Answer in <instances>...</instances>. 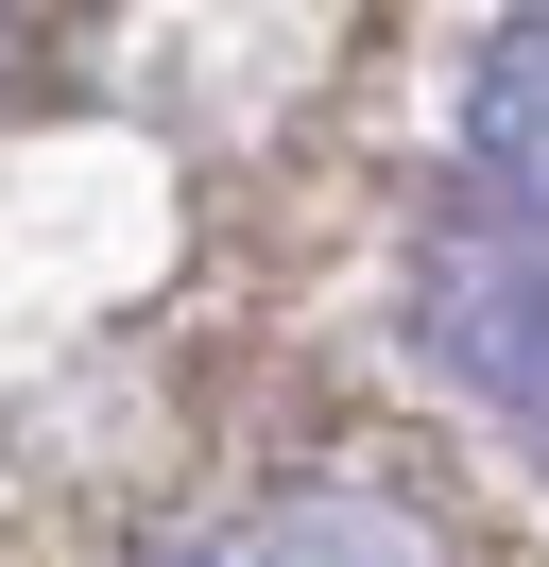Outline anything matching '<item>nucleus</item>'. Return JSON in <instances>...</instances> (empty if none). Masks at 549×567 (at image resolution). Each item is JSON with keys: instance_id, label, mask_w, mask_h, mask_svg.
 I'll return each instance as SVG.
<instances>
[{"instance_id": "obj_1", "label": "nucleus", "mask_w": 549, "mask_h": 567, "mask_svg": "<svg viewBox=\"0 0 549 567\" xmlns=\"http://www.w3.org/2000/svg\"><path fill=\"white\" fill-rule=\"evenodd\" d=\"M137 567H464L395 482H292L258 516H206V533H155Z\"/></svg>"}, {"instance_id": "obj_2", "label": "nucleus", "mask_w": 549, "mask_h": 567, "mask_svg": "<svg viewBox=\"0 0 549 567\" xmlns=\"http://www.w3.org/2000/svg\"><path fill=\"white\" fill-rule=\"evenodd\" d=\"M446 121H464V155H480V173L549 189V0H498V18L464 35V70H446Z\"/></svg>"}]
</instances>
